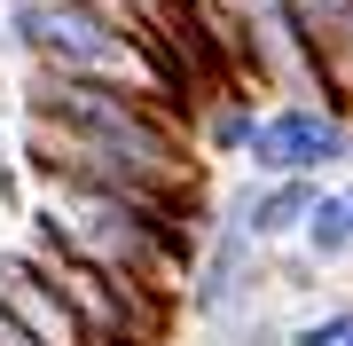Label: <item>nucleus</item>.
Segmentation results:
<instances>
[{"instance_id":"39448f33","label":"nucleus","mask_w":353,"mask_h":346,"mask_svg":"<svg viewBox=\"0 0 353 346\" xmlns=\"http://www.w3.org/2000/svg\"><path fill=\"white\" fill-rule=\"evenodd\" d=\"M252 126H259V103H252V87H228L220 103L204 110V126H196V150H212V157H243Z\"/></svg>"},{"instance_id":"423d86ee","label":"nucleus","mask_w":353,"mask_h":346,"mask_svg":"<svg viewBox=\"0 0 353 346\" xmlns=\"http://www.w3.org/2000/svg\"><path fill=\"white\" fill-rule=\"evenodd\" d=\"M299 244L322 260V268L353 260V220H345V197L338 189H314V205H306V220H299Z\"/></svg>"},{"instance_id":"7ed1b4c3","label":"nucleus","mask_w":353,"mask_h":346,"mask_svg":"<svg viewBox=\"0 0 353 346\" xmlns=\"http://www.w3.org/2000/svg\"><path fill=\"white\" fill-rule=\"evenodd\" d=\"M181 299H189L204 323H220L236 307H259V299H267V244H252L236 220L212 213V229H204L189 276H181Z\"/></svg>"},{"instance_id":"6e6552de","label":"nucleus","mask_w":353,"mask_h":346,"mask_svg":"<svg viewBox=\"0 0 353 346\" xmlns=\"http://www.w3.org/2000/svg\"><path fill=\"white\" fill-rule=\"evenodd\" d=\"M338 346H353V323H345V338H338Z\"/></svg>"},{"instance_id":"0eeeda50","label":"nucleus","mask_w":353,"mask_h":346,"mask_svg":"<svg viewBox=\"0 0 353 346\" xmlns=\"http://www.w3.org/2000/svg\"><path fill=\"white\" fill-rule=\"evenodd\" d=\"M267 283H283V291H314V283H322V260L314 252H290L283 268H267Z\"/></svg>"},{"instance_id":"f03ea898","label":"nucleus","mask_w":353,"mask_h":346,"mask_svg":"<svg viewBox=\"0 0 353 346\" xmlns=\"http://www.w3.org/2000/svg\"><path fill=\"white\" fill-rule=\"evenodd\" d=\"M243 166L259 181L267 173H338L353 166V118L330 110V103H299V95H283L275 110H259L252 142H243Z\"/></svg>"},{"instance_id":"f257e3e1","label":"nucleus","mask_w":353,"mask_h":346,"mask_svg":"<svg viewBox=\"0 0 353 346\" xmlns=\"http://www.w3.org/2000/svg\"><path fill=\"white\" fill-rule=\"evenodd\" d=\"M8 39L24 48L32 71L110 79V87L157 95V103H173V87H181V55L157 32L94 8V0H8Z\"/></svg>"},{"instance_id":"20e7f679","label":"nucleus","mask_w":353,"mask_h":346,"mask_svg":"<svg viewBox=\"0 0 353 346\" xmlns=\"http://www.w3.org/2000/svg\"><path fill=\"white\" fill-rule=\"evenodd\" d=\"M0 315H8L32 346H94V338H87V323L71 315V299H63V291H48V283H39L16 252L0 260Z\"/></svg>"}]
</instances>
